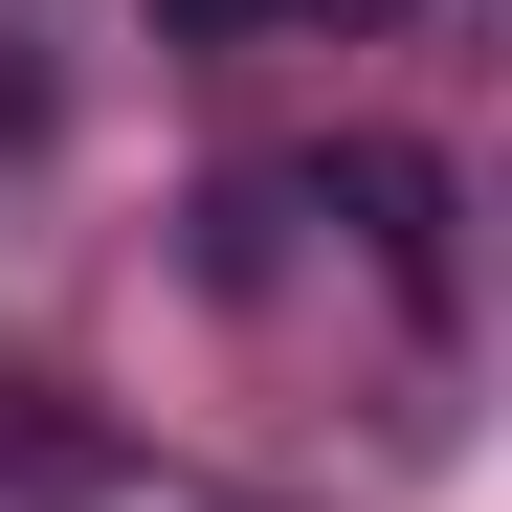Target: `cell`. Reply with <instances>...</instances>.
I'll use <instances>...</instances> for the list:
<instances>
[{"instance_id": "7a4b0ae2", "label": "cell", "mask_w": 512, "mask_h": 512, "mask_svg": "<svg viewBox=\"0 0 512 512\" xmlns=\"http://www.w3.org/2000/svg\"><path fill=\"white\" fill-rule=\"evenodd\" d=\"M245 23H401V0H156V45H245Z\"/></svg>"}, {"instance_id": "6da1fadb", "label": "cell", "mask_w": 512, "mask_h": 512, "mask_svg": "<svg viewBox=\"0 0 512 512\" xmlns=\"http://www.w3.org/2000/svg\"><path fill=\"white\" fill-rule=\"evenodd\" d=\"M334 201L379 223V268H401V290H446V179H423L401 134H357V156H334Z\"/></svg>"}]
</instances>
